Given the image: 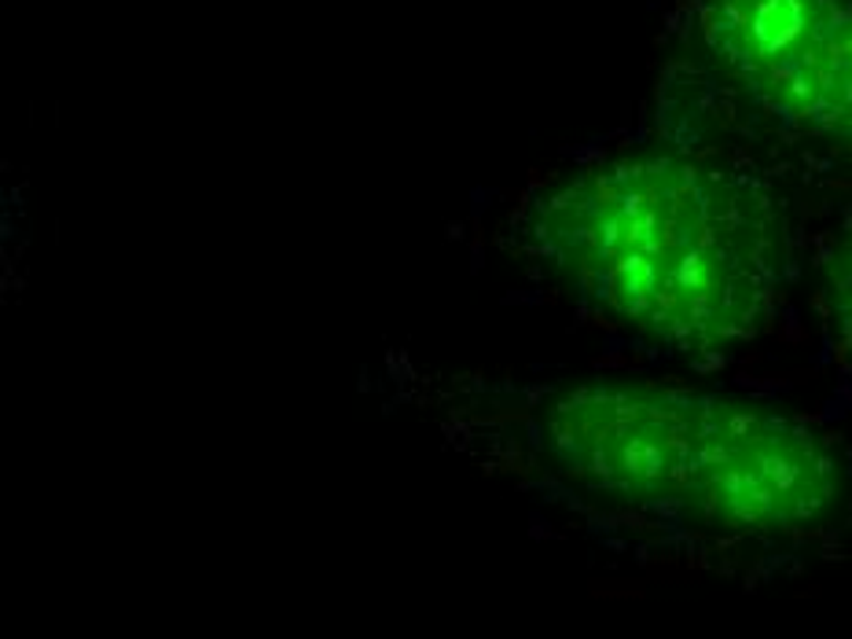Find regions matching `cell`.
<instances>
[{"instance_id": "4", "label": "cell", "mask_w": 852, "mask_h": 639, "mask_svg": "<svg viewBox=\"0 0 852 639\" xmlns=\"http://www.w3.org/2000/svg\"><path fill=\"white\" fill-rule=\"evenodd\" d=\"M815 312L838 371L852 379V214L823 239L815 261Z\"/></svg>"}, {"instance_id": "1", "label": "cell", "mask_w": 852, "mask_h": 639, "mask_svg": "<svg viewBox=\"0 0 852 639\" xmlns=\"http://www.w3.org/2000/svg\"><path fill=\"white\" fill-rule=\"evenodd\" d=\"M387 387L452 441L515 449L581 504L698 548H852V437L728 390L639 375L507 382L390 353Z\"/></svg>"}, {"instance_id": "3", "label": "cell", "mask_w": 852, "mask_h": 639, "mask_svg": "<svg viewBox=\"0 0 852 639\" xmlns=\"http://www.w3.org/2000/svg\"><path fill=\"white\" fill-rule=\"evenodd\" d=\"M695 41L779 133L852 158V0H698Z\"/></svg>"}, {"instance_id": "2", "label": "cell", "mask_w": 852, "mask_h": 639, "mask_svg": "<svg viewBox=\"0 0 852 639\" xmlns=\"http://www.w3.org/2000/svg\"><path fill=\"white\" fill-rule=\"evenodd\" d=\"M515 250L595 320L673 353H731L787 317L793 228L757 173L691 147H625L544 184Z\"/></svg>"}]
</instances>
